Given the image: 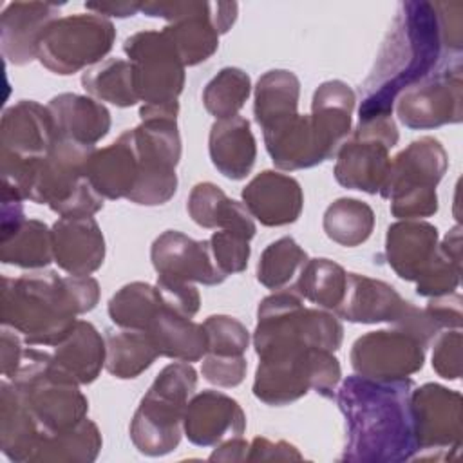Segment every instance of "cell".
<instances>
[{
  "instance_id": "obj_50",
  "label": "cell",
  "mask_w": 463,
  "mask_h": 463,
  "mask_svg": "<svg viewBox=\"0 0 463 463\" xmlns=\"http://www.w3.org/2000/svg\"><path fill=\"white\" fill-rule=\"evenodd\" d=\"M438 13L443 49L459 54L463 47V4L461 2H434Z\"/></svg>"
},
{
  "instance_id": "obj_6",
  "label": "cell",
  "mask_w": 463,
  "mask_h": 463,
  "mask_svg": "<svg viewBox=\"0 0 463 463\" xmlns=\"http://www.w3.org/2000/svg\"><path fill=\"white\" fill-rule=\"evenodd\" d=\"M197 387V371L190 362L165 365L134 412L130 439L146 456L172 452L183 434L184 411Z\"/></svg>"
},
{
  "instance_id": "obj_7",
  "label": "cell",
  "mask_w": 463,
  "mask_h": 463,
  "mask_svg": "<svg viewBox=\"0 0 463 463\" xmlns=\"http://www.w3.org/2000/svg\"><path fill=\"white\" fill-rule=\"evenodd\" d=\"M96 146L56 137L36 163L27 199L47 204L60 217H89L103 208V197L87 177Z\"/></svg>"
},
{
  "instance_id": "obj_18",
  "label": "cell",
  "mask_w": 463,
  "mask_h": 463,
  "mask_svg": "<svg viewBox=\"0 0 463 463\" xmlns=\"http://www.w3.org/2000/svg\"><path fill=\"white\" fill-rule=\"evenodd\" d=\"M150 259L161 277L204 286H217L226 279L213 262L208 239L194 241L175 230H166L156 237L150 248Z\"/></svg>"
},
{
  "instance_id": "obj_14",
  "label": "cell",
  "mask_w": 463,
  "mask_h": 463,
  "mask_svg": "<svg viewBox=\"0 0 463 463\" xmlns=\"http://www.w3.org/2000/svg\"><path fill=\"white\" fill-rule=\"evenodd\" d=\"M123 51L134 67L141 107L177 103L184 87V63L163 31H139L128 36Z\"/></svg>"
},
{
  "instance_id": "obj_35",
  "label": "cell",
  "mask_w": 463,
  "mask_h": 463,
  "mask_svg": "<svg viewBox=\"0 0 463 463\" xmlns=\"http://www.w3.org/2000/svg\"><path fill=\"white\" fill-rule=\"evenodd\" d=\"M161 356L150 335L141 329L105 331V369L121 380L137 378Z\"/></svg>"
},
{
  "instance_id": "obj_51",
  "label": "cell",
  "mask_w": 463,
  "mask_h": 463,
  "mask_svg": "<svg viewBox=\"0 0 463 463\" xmlns=\"http://www.w3.org/2000/svg\"><path fill=\"white\" fill-rule=\"evenodd\" d=\"M461 306H463V298L456 293H450V295L430 298L425 309L441 329H459L463 322Z\"/></svg>"
},
{
  "instance_id": "obj_28",
  "label": "cell",
  "mask_w": 463,
  "mask_h": 463,
  "mask_svg": "<svg viewBox=\"0 0 463 463\" xmlns=\"http://www.w3.org/2000/svg\"><path fill=\"white\" fill-rule=\"evenodd\" d=\"M87 177L103 199H128L137 183V157L130 130L109 146L94 150L87 165Z\"/></svg>"
},
{
  "instance_id": "obj_30",
  "label": "cell",
  "mask_w": 463,
  "mask_h": 463,
  "mask_svg": "<svg viewBox=\"0 0 463 463\" xmlns=\"http://www.w3.org/2000/svg\"><path fill=\"white\" fill-rule=\"evenodd\" d=\"M45 430L13 382L0 385V449L13 461H31Z\"/></svg>"
},
{
  "instance_id": "obj_5",
  "label": "cell",
  "mask_w": 463,
  "mask_h": 463,
  "mask_svg": "<svg viewBox=\"0 0 463 463\" xmlns=\"http://www.w3.org/2000/svg\"><path fill=\"white\" fill-rule=\"evenodd\" d=\"M177 112L179 103L139 109L141 123L130 128L137 157V183L128 195L130 203L157 206L174 197L177 190L175 166L181 159Z\"/></svg>"
},
{
  "instance_id": "obj_9",
  "label": "cell",
  "mask_w": 463,
  "mask_h": 463,
  "mask_svg": "<svg viewBox=\"0 0 463 463\" xmlns=\"http://www.w3.org/2000/svg\"><path fill=\"white\" fill-rule=\"evenodd\" d=\"M449 166L443 145L423 136L398 152L389 165L380 195L391 201V213L402 221H418L438 212L436 186Z\"/></svg>"
},
{
  "instance_id": "obj_25",
  "label": "cell",
  "mask_w": 463,
  "mask_h": 463,
  "mask_svg": "<svg viewBox=\"0 0 463 463\" xmlns=\"http://www.w3.org/2000/svg\"><path fill=\"white\" fill-rule=\"evenodd\" d=\"M405 302L391 284L365 275L347 273L344 300L333 313L356 324H392L400 317Z\"/></svg>"
},
{
  "instance_id": "obj_37",
  "label": "cell",
  "mask_w": 463,
  "mask_h": 463,
  "mask_svg": "<svg viewBox=\"0 0 463 463\" xmlns=\"http://www.w3.org/2000/svg\"><path fill=\"white\" fill-rule=\"evenodd\" d=\"M101 434L90 420L61 432H43L31 461H94L101 449Z\"/></svg>"
},
{
  "instance_id": "obj_29",
  "label": "cell",
  "mask_w": 463,
  "mask_h": 463,
  "mask_svg": "<svg viewBox=\"0 0 463 463\" xmlns=\"http://www.w3.org/2000/svg\"><path fill=\"white\" fill-rule=\"evenodd\" d=\"M208 152L213 166L228 179H244L257 157V143L250 121L237 114L226 119H215L210 128Z\"/></svg>"
},
{
  "instance_id": "obj_53",
  "label": "cell",
  "mask_w": 463,
  "mask_h": 463,
  "mask_svg": "<svg viewBox=\"0 0 463 463\" xmlns=\"http://www.w3.org/2000/svg\"><path fill=\"white\" fill-rule=\"evenodd\" d=\"M24 347L18 338V333L13 331L11 327L2 329V374L11 380L13 374L18 369L20 358H22Z\"/></svg>"
},
{
  "instance_id": "obj_17",
  "label": "cell",
  "mask_w": 463,
  "mask_h": 463,
  "mask_svg": "<svg viewBox=\"0 0 463 463\" xmlns=\"http://www.w3.org/2000/svg\"><path fill=\"white\" fill-rule=\"evenodd\" d=\"M425 362V347L400 329L369 331L354 340L351 365L356 374L378 382L403 380L418 373Z\"/></svg>"
},
{
  "instance_id": "obj_54",
  "label": "cell",
  "mask_w": 463,
  "mask_h": 463,
  "mask_svg": "<svg viewBox=\"0 0 463 463\" xmlns=\"http://www.w3.org/2000/svg\"><path fill=\"white\" fill-rule=\"evenodd\" d=\"M250 443L244 441L241 436L224 439L219 447L210 454V461H244L248 458Z\"/></svg>"
},
{
  "instance_id": "obj_43",
  "label": "cell",
  "mask_w": 463,
  "mask_h": 463,
  "mask_svg": "<svg viewBox=\"0 0 463 463\" xmlns=\"http://www.w3.org/2000/svg\"><path fill=\"white\" fill-rule=\"evenodd\" d=\"M250 92V76L239 67H224L204 87L203 103L215 119H226L239 114Z\"/></svg>"
},
{
  "instance_id": "obj_31",
  "label": "cell",
  "mask_w": 463,
  "mask_h": 463,
  "mask_svg": "<svg viewBox=\"0 0 463 463\" xmlns=\"http://www.w3.org/2000/svg\"><path fill=\"white\" fill-rule=\"evenodd\" d=\"M186 210L192 221L206 230H232L250 241L257 232L248 208L242 203L230 199L217 184L208 181L197 183L192 188Z\"/></svg>"
},
{
  "instance_id": "obj_13",
  "label": "cell",
  "mask_w": 463,
  "mask_h": 463,
  "mask_svg": "<svg viewBox=\"0 0 463 463\" xmlns=\"http://www.w3.org/2000/svg\"><path fill=\"white\" fill-rule=\"evenodd\" d=\"M398 143L392 116L364 119L336 152L335 179L351 190L380 192L389 172V150Z\"/></svg>"
},
{
  "instance_id": "obj_10",
  "label": "cell",
  "mask_w": 463,
  "mask_h": 463,
  "mask_svg": "<svg viewBox=\"0 0 463 463\" xmlns=\"http://www.w3.org/2000/svg\"><path fill=\"white\" fill-rule=\"evenodd\" d=\"M342 369L333 351L307 347L260 358L253 380V394L268 405H288L309 391L335 398Z\"/></svg>"
},
{
  "instance_id": "obj_39",
  "label": "cell",
  "mask_w": 463,
  "mask_h": 463,
  "mask_svg": "<svg viewBox=\"0 0 463 463\" xmlns=\"http://www.w3.org/2000/svg\"><path fill=\"white\" fill-rule=\"evenodd\" d=\"M345 288L347 271L340 264L329 259H307L291 289L318 307L335 311L344 300Z\"/></svg>"
},
{
  "instance_id": "obj_4",
  "label": "cell",
  "mask_w": 463,
  "mask_h": 463,
  "mask_svg": "<svg viewBox=\"0 0 463 463\" xmlns=\"http://www.w3.org/2000/svg\"><path fill=\"white\" fill-rule=\"evenodd\" d=\"M344 327L327 309L306 307L302 297L291 288L279 289L262 298L257 309L253 345L259 358L289 351L320 347L340 349Z\"/></svg>"
},
{
  "instance_id": "obj_3",
  "label": "cell",
  "mask_w": 463,
  "mask_h": 463,
  "mask_svg": "<svg viewBox=\"0 0 463 463\" xmlns=\"http://www.w3.org/2000/svg\"><path fill=\"white\" fill-rule=\"evenodd\" d=\"M96 279L56 271H34L2 279L0 320L29 345H58L78 322V315L96 307Z\"/></svg>"
},
{
  "instance_id": "obj_33",
  "label": "cell",
  "mask_w": 463,
  "mask_h": 463,
  "mask_svg": "<svg viewBox=\"0 0 463 463\" xmlns=\"http://www.w3.org/2000/svg\"><path fill=\"white\" fill-rule=\"evenodd\" d=\"M145 331L150 335L159 354L166 358L197 362L204 358L208 351V340L203 324L170 311L165 307V304Z\"/></svg>"
},
{
  "instance_id": "obj_24",
  "label": "cell",
  "mask_w": 463,
  "mask_h": 463,
  "mask_svg": "<svg viewBox=\"0 0 463 463\" xmlns=\"http://www.w3.org/2000/svg\"><path fill=\"white\" fill-rule=\"evenodd\" d=\"M438 228L425 221H398L389 226L385 257L403 280H418L438 251Z\"/></svg>"
},
{
  "instance_id": "obj_2",
  "label": "cell",
  "mask_w": 463,
  "mask_h": 463,
  "mask_svg": "<svg viewBox=\"0 0 463 463\" xmlns=\"http://www.w3.org/2000/svg\"><path fill=\"white\" fill-rule=\"evenodd\" d=\"M441 51L443 42L434 4L427 0L402 2L364 81L360 121L392 116L398 96L432 74Z\"/></svg>"
},
{
  "instance_id": "obj_52",
  "label": "cell",
  "mask_w": 463,
  "mask_h": 463,
  "mask_svg": "<svg viewBox=\"0 0 463 463\" xmlns=\"http://www.w3.org/2000/svg\"><path fill=\"white\" fill-rule=\"evenodd\" d=\"M248 461H273V459H302V454L288 441H269L255 438L248 449Z\"/></svg>"
},
{
  "instance_id": "obj_49",
  "label": "cell",
  "mask_w": 463,
  "mask_h": 463,
  "mask_svg": "<svg viewBox=\"0 0 463 463\" xmlns=\"http://www.w3.org/2000/svg\"><path fill=\"white\" fill-rule=\"evenodd\" d=\"M246 358L244 356H215L204 354L201 373L204 380L217 387H237L246 376Z\"/></svg>"
},
{
  "instance_id": "obj_26",
  "label": "cell",
  "mask_w": 463,
  "mask_h": 463,
  "mask_svg": "<svg viewBox=\"0 0 463 463\" xmlns=\"http://www.w3.org/2000/svg\"><path fill=\"white\" fill-rule=\"evenodd\" d=\"M47 109L56 137L94 146L110 130V112L94 98L63 92L54 96L47 103Z\"/></svg>"
},
{
  "instance_id": "obj_45",
  "label": "cell",
  "mask_w": 463,
  "mask_h": 463,
  "mask_svg": "<svg viewBox=\"0 0 463 463\" xmlns=\"http://www.w3.org/2000/svg\"><path fill=\"white\" fill-rule=\"evenodd\" d=\"M208 351L215 356H244L250 345V333L246 326L228 315H212L203 322Z\"/></svg>"
},
{
  "instance_id": "obj_38",
  "label": "cell",
  "mask_w": 463,
  "mask_h": 463,
  "mask_svg": "<svg viewBox=\"0 0 463 463\" xmlns=\"http://www.w3.org/2000/svg\"><path fill=\"white\" fill-rule=\"evenodd\" d=\"M81 85L99 101H109L116 107H132L139 101L134 67L123 58H107L87 69L81 76Z\"/></svg>"
},
{
  "instance_id": "obj_48",
  "label": "cell",
  "mask_w": 463,
  "mask_h": 463,
  "mask_svg": "<svg viewBox=\"0 0 463 463\" xmlns=\"http://www.w3.org/2000/svg\"><path fill=\"white\" fill-rule=\"evenodd\" d=\"M432 369L445 380L461 376V331L447 329L436 336L432 353Z\"/></svg>"
},
{
  "instance_id": "obj_23",
  "label": "cell",
  "mask_w": 463,
  "mask_h": 463,
  "mask_svg": "<svg viewBox=\"0 0 463 463\" xmlns=\"http://www.w3.org/2000/svg\"><path fill=\"white\" fill-rule=\"evenodd\" d=\"M242 201L260 224L286 226L300 217L304 194L291 175L264 170L242 188Z\"/></svg>"
},
{
  "instance_id": "obj_20",
  "label": "cell",
  "mask_w": 463,
  "mask_h": 463,
  "mask_svg": "<svg viewBox=\"0 0 463 463\" xmlns=\"http://www.w3.org/2000/svg\"><path fill=\"white\" fill-rule=\"evenodd\" d=\"M183 430L194 445L212 447L224 439L242 436L246 430V416L233 398L206 389L190 398L184 411Z\"/></svg>"
},
{
  "instance_id": "obj_44",
  "label": "cell",
  "mask_w": 463,
  "mask_h": 463,
  "mask_svg": "<svg viewBox=\"0 0 463 463\" xmlns=\"http://www.w3.org/2000/svg\"><path fill=\"white\" fill-rule=\"evenodd\" d=\"M307 262V253L293 237H280L262 251L257 264V280L268 289L286 288Z\"/></svg>"
},
{
  "instance_id": "obj_32",
  "label": "cell",
  "mask_w": 463,
  "mask_h": 463,
  "mask_svg": "<svg viewBox=\"0 0 463 463\" xmlns=\"http://www.w3.org/2000/svg\"><path fill=\"white\" fill-rule=\"evenodd\" d=\"M52 358L80 385L92 383L105 367V336L87 320H78L71 333L54 345Z\"/></svg>"
},
{
  "instance_id": "obj_12",
  "label": "cell",
  "mask_w": 463,
  "mask_h": 463,
  "mask_svg": "<svg viewBox=\"0 0 463 463\" xmlns=\"http://www.w3.org/2000/svg\"><path fill=\"white\" fill-rule=\"evenodd\" d=\"M116 40L114 24L96 13H76L54 20L40 38L36 58L54 74L69 76L98 65Z\"/></svg>"
},
{
  "instance_id": "obj_19",
  "label": "cell",
  "mask_w": 463,
  "mask_h": 463,
  "mask_svg": "<svg viewBox=\"0 0 463 463\" xmlns=\"http://www.w3.org/2000/svg\"><path fill=\"white\" fill-rule=\"evenodd\" d=\"M56 141L54 123L47 107L22 99L2 114L0 157L34 161L43 157Z\"/></svg>"
},
{
  "instance_id": "obj_41",
  "label": "cell",
  "mask_w": 463,
  "mask_h": 463,
  "mask_svg": "<svg viewBox=\"0 0 463 463\" xmlns=\"http://www.w3.org/2000/svg\"><path fill=\"white\" fill-rule=\"evenodd\" d=\"M461 275V228L454 226L438 244L436 257L416 280L420 297L434 298L454 293Z\"/></svg>"
},
{
  "instance_id": "obj_27",
  "label": "cell",
  "mask_w": 463,
  "mask_h": 463,
  "mask_svg": "<svg viewBox=\"0 0 463 463\" xmlns=\"http://www.w3.org/2000/svg\"><path fill=\"white\" fill-rule=\"evenodd\" d=\"M354 103V90L340 80L324 81L313 94L309 118L327 159L336 156L338 148L351 134Z\"/></svg>"
},
{
  "instance_id": "obj_21",
  "label": "cell",
  "mask_w": 463,
  "mask_h": 463,
  "mask_svg": "<svg viewBox=\"0 0 463 463\" xmlns=\"http://www.w3.org/2000/svg\"><path fill=\"white\" fill-rule=\"evenodd\" d=\"M60 5L52 2H11L2 11L0 42L9 63L25 65L36 58L45 29L58 20Z\"/></svg>"
},
{
  "instance_id": "obj_36",
  "label": "cell",
  "mask_w": 463,
  "mask_h": 463,
  "mask_svg": "<svg viewBox=\"0 0 463 463\" xmlns=\"http://www.w3.org/2000/svg\"><path fill=\"white\" fill-rule=\"evenodd\" d=\"M300 81L286 69L264 72L255 85V121L262 130L298 114Z\"/></svg>"
},
{
  "instance_id": "obj_42",
  "label": "cell",
  "mask_w": 463,
  "mask_h": 463,
  "mask_svg": "<svg viewBox=\"0 0 463 463\" xmlns=\"http://www.w3.org/2000/svg\"><path fill=\"white\" fill-rule=\"evenodd\" d=\"M161 306L163 300L156 286L146 282H130L116 291L109 300V317L118 327L145 331Z\"/></svg>"
},
{
  "instance_id": "obj_46",
  "label": "cell",
  "mask_w": 463,
  "mask_h": 463,
  "mask_svg": "<svg viewBox=\"0 0 463 463\" xmlns=\"http://www.w3.org/2000/svg\"><path fill=\"white\" fill-rule=\"evenodd\" d=\"M208 244L213 262L224 277L246 269L250 259V239L244 235L232 230H221L212 233Z\"/></svg>"
},
{
  "instance_id": "obj_15",
  "label": "cell",
  "mask_w": 463,
  "mask_h": 463,
  "mask_svg": "<svg viewBox=\"0 0 463 463\" xmlns=\"http://www.w3.org/2000/svg\"><path fill=\"white\" fill-rule=\"evenodd\" d=\"M461 60L445 63L438 72L405 89L396 99L400 121L412 130H429L459 123L463 118Z\"/></svg>"
},
{
  "instance_id": "obj_55",
  "label": "cell",
  "mask_w": 463,
  "mask_h": 463,
  "mask_svg": "<svg viewBox=\"0 0 463 463\" xmlns=\"http://www.w3.org/2000/svg\"><path fill=\"white\" fill-rule=\"evenodd\" d=\"M85 7L96 14L101 16H134L137 11H141V4L136 2H89Z\"/></svg>"
},
{
  "instance_id": "obj_1",
  "label": "cell",
  "mask_w": 463,
  "mask_h": 463,
  "mask_svg": "<svg viewBox=\"0 0 463 463\" xmlns=\"http://www.w3.org/2000/svg\"><path fill=\"white\" fill-rule=\"evenodd\" d=\"M411 378L378 382L360 374L347 376L335 392L345 420L342 461L402 463L418 454L409 398Z\"/></svg>"
},
{
  "instance_id": "obj_47",
  "label": "cell",
  "mask_w": 463,
  "mask_h": 463,
  "mask_svg": "<svg viewBox=\"0 0 463 463\" xmlns=\"http://www.w3.org/2000/svg\"><path fill=\"white\" fill-rule=\"evenodd\" d=\"M156 288L161 295L165 307H168L170 311H174L181 317H186V318H192L199 311L201 295H199L197 288L192 286V282L157 275Z\"/></svg>"
},
{
  "instance_id": "obj_40",
  "label": "cell",
  "mask_w": 463,
  "mask_h": 463,
  "mask_svg": "<svg viewBox=\"0 0 463 463\" xmlns=\"http://www.w3.org/2000/svg\"><path fill=\"white\" fill-rule=\"evenodd\" d=\"M322 226L331 241L340 246L354 248L371 237L374 212L364 201L342 197L327 206Z\"/></svg>"
},
{
  "instance_id": "obj_34",
  "label": "cell",
  "mask_w": 463,
  "mask_h": 463,
  "mask_svg": "<svg viewBox=\"0 0 463 463\" xmlns=\"http://www.w3.org/2000/svg\"><path fill=\"white\" fill-rule=\"evenodd\" d=\"M0 260L18 268L42 269L54 262L52 233L38 219H24L20 224L2 230Z\"/></svg>"
},
{
  "instance_id": "obj_11",
  "label": "cell",
  "mask_w": 463,
  "mask_h": 463,
  "mask_svg": "<svg viewBox=\"0 0 463 463\" xmlns=\"http://www.w3.org/2000/svg\"><path fill=\"white\" fill-rule=\"evenodd\" d=\"M235 2H145L141 13L168 20L163 33L174 43L184 67L206 61L237 18Z\"/></svg>"
},
{
  "instance_id": "obj_8",
  "label": "cell",
  "mask_w": 463,
  "mask_h": 463,
  "mask_svg": "<svg viewBox=\"0 0 463 463\" xmlns=\"http://www.w3.org/2000/svg\"><path fill=\"white\" fill-rule=\"evenodd\" d=\"M11 382L45 432L67 430L87 418L89 400L51 353L24 349Z\"/></svg>"
},
{
  "instance_id": "obj_16",
  "label": "cell",
  "mask_w": 463,
  "mask_h": 463,
  "mask_svg": "<svg viewBox=\"0 0 463 463\" xmlns=\"http://www.w3.org/2000/svg\"><path fill=\"white\" fill-rule=\"evenodd\" d=\"M409 409L418 454L429 450L427 458L436 459V452H445L450 459L449 450L461 447V394L439 383H423L411 391Z\"/></svg>"
},
{
  "instance_id": "obj_22",
  "label": "cell",
  "mask_w": 463,
  "mask_h": 463,
  "mask_svg": "<svg viewBox=\"0 0 463 463\" xmlns=\"http://www.w3.org/2000/svg\"><path fill=\"white\" fill-rule=\"evenodd\" d=\"M51 233L54 262L69 275L89 277L103 264L105 239L92 215L60 217Z\"/></svg>"
}]
</instances>
